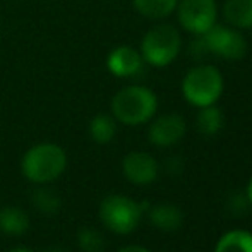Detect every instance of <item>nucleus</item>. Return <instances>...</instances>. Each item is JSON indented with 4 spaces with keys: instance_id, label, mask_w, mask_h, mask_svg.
<instances>
[{
    "instance_id": "24",
    "label": "nucleus",
    "mask_w": 252,
    "mask_h": 252,
    "mask_svg": "<svg viewBox=\"0 0 252 252\" xmlns=\"http://www.w3.org/2000/svg\"><path fill=\"white\" fill-rule=\"evenodd\" d=\"M9 252H34V251L28 249V247H16V249H10Z\"/></svg>"
},
{
    "instance_id": "2",
    "label": "nucleus",
    "mask_w": 252,
    "mask_h": 252,
    "mask_svg": "<svg viewBox=\"0 0 252 252\" xmlns=\"http://www.w3.org/2000/svg\"><path fill=\"white\" fill-rule=\"evenodd\" d=\"M67 155L59 144L41 143L30 148L23 156L21 170L28 180L34 184H50L63 173Z\"/></svg>"
},
{
    "instance_id": "9",
    "label": "nucleus",
    "mask_w": 252,
    "mask_h": 252,
    "mask_svg": "<svg viewBox=\"0 0 252 252\" xmlns=\"http://www.w3.org/2000/svg\"><path fill=\"white\" fill-rule=\"evenodd\" d=\"M122 172L129 182L146 186L158 177V161L143 151H132L122 159Z\"/></svg>"
},
{
    "instance_id": "17",
    "label": "nucleus",
    "mask_w": 252,
    "mask_h": 252,
    "mask_svg": "<svg viewBox=\"0 0 252 252\" xmlns=\"http://www.w3.org/2000/svg\"><path fill=\"white\" fill-rule=\"evenodd\" d=\"M115 134H117L115 119L106 115V113H100V115L93 117V120L90 122V136L94 143L108 144L110 141H113Z\"/></svg>"
},
{
    "instance_id": "15",
    "label": "nucleus",
    "mask_w": 252,
    "mask_h": 252,
    "mask_svg": "<svg viewBox=\"0 0 252 252\" xmlns=\"http://www.w3.org/2000/svg\"><path fill=\"white\" fill-rule=\"evenodd\" d=\"M136 10L148 19H165L177 9L179 0H132Z\"/></svg>"
},
{
    "instance_id": "12",
    "label": "nucleus",
    "mask_w": 252,
    "mask_h": 252,
    "mask_svg": "<svg viewBox=\"0 0 252 252\" xmlns=\"http://www.w3.org/2000/svg\"><path fill=\"white\" fill-rule=\"evenodd\" d=\"M223 16L235 30H252V0H226Z\"/></svg>"
},
{
    "instance_id": "7",
    "label": "nucleus",
    "mask_w": 252,
    "mask_h": 252,
    "mask_svg": "<svg viewBox=\"0 0 252 252\" xmlns=\"http://www.w3.org/2000/svg\"><path fill=\"white\" fill-rule=\"evenodd\" d=\"M177 14L184 30L201 36L216 24L218 7L215 0H179Z\"/></svg>"
},
{
    "instance_id": "3",
    "label": "nucleus",
    "mask_w": 252,
    "mask_h": 252,
    "mask_svg": "<svg viewBox=\"0 0 252 252\" xmlns=\"http://www.w3.org/2000/svg\"><path fill=\"white\" fill-rule=\"evenodd\" d=\"M223 93V76L215 65H197L186 74L182 94L192 106L215 105Z\"/></svg>"
},
{
    "instance_id": "10",
    "label": "nucleus",
    "mask_w": 252,
    "mask_h": 252,
    "mask_svg": "<svg viewBox=\"0 0 252 252\" xmlns=\"http://www.w3.org/2000/svg\"><path fill=\"white\" fill-rule=\"evenodd\" d=\"M106 67H108L110 74L115 77H134L141 74L144 67V59L141 52H137L132 47H117L106 57Z\"/></svg>"
},
{
    "instance_id": "22",
    "label": "nucleus",
    "mask_w": 252,
    "mask_h": 252,
    "mask_svg": "<svg viewBox=\"0 0 252 252\" xmlns=\"http://www.w3.org/2000/svg\"><path fill=\"white\" fill-rule=\"evenodd\" d=\"M119 252H151V251L146 249V247H141V246H126Z\"/></svg>"
},
{
    "instance_id": "19",
    "label": "nucleus",
    "mask_w": 252,
    "mask_h": 252,
    "mask_svg": "<svg viewBox=\"0 0 252 252\" xmlns=\"http://www.w3.org/2000/svg\"><path fill=\"white\" fill-rule=\"evenodd\" d=\"M77 246H79L81 252H103L105 239L98 230L84 226L77 232Z\"/></svg>"
},
{
    "instance_id": "6",
    "label": "nucleus",
    "mask_w": 252,
    "mask_h": 252,
    "mask_svg": "<svg viewBox=\"0 0 252 252\" xmlns=\"http://www.w3.org/2000/svg\"><path fill=\"white\" fill-rule=\"evenodd\" d=\"M201 45L204 52L215 53L225 60H240L247 53V41L239 30L232 26L215 24L209 31L201 34Z\"/></svg>"
},
{
    "instance_id": "1",
    "label": "nucleus",
    "mask_w": 252,
    "mask_h": 252,
    "mask_svg": "<svg viewBox=\"0 0 252 252\" xmlns=\"http://www.w3.org/2000/svg\"><path fill=\"white\" fill-rule=\"evenodd\" d=\"M158 110V98L146 86H126L113 96V119L126 126H141L155 117Z\"/></svg>"
},
{
    "instance_id": "11",
    "label": "nucleus",
    "mask_w": 252,
    "mask_h": 252,
    "mask_svg": "<svg viewBox=\"0 0 252 252\" xmlns=\"http://www.w3.org/2000/svg\"><path fill=\"white\" fill-rule=\"evenodd\" d=\"M150 221L153 226H156L158 230L163 232H175L180 228L184 221V213L180 211V208L173 204H156L150 208Z\"/></svg>"
},
{
    "instance_id": "20",
    "label": "nucleus",
    "mask_w": 252,
    "mask_h": 252,
    "mask_svg": "<svg viewBox=\"0 0 252 252\" xmlns=\"http://www.w3.org/2000/svg\"><path fill=\"white\" fill-rule=\"evenodd\" d=\"M249 199H247L246 194H233V196L228 197V202H226V208L232 213L233 216H244L247 211H249Z\"/></svg>"
},
{
    "instance_id": "18",
    "label": "nucleus",
    "mask_w": 252,
    "mask_h": 252,
    "mask_svg": "<svg viewBox=\"0 0 252 252\" xmlns=\"http://www.w3.org/2000/svg\"><path fill=\"white\" fill-rule=\"evenodd\" d=\"M31 201H33V206L38 211L47 216L57 215V213L60 211V206H62L60 196L55 190L48 189V187H38V189L31 194Z\"/></svg>"
},
{
    "instance_id": "16",
    "label": "nucleus",
    "mask_w": 252,
    "mask_h": 252,
    "mask_svg": "<svg viewBox=\"0 0 252 252\" xmlns=\"http://www.w3.org/2000/svg\"><path fill=\"white\" fill-rule=\"evenodd\" d=\"M196 126L202 136H215V134H218L223 127L221 110L215 105L202 106L196 117Z\"/></svg>"
},
{
    "instance_id": "14",
    "label": "nucleus",
    "mask_w": 252,
    "mask_h": 252,
    "mask_svg": "<svg viewBox=\"0 0 252 252\" xmlns=\"http://www.w3.org/2000/svg\"><path fill=\"white\" fill-rule=\"evenodd\" d=\"M215 252H252V233L246 230H232L216 242Z\"/></svg>"
},
{
    "instance_id": "5",
    "label": "nucleus",
    "mask_w": 252,
    "mask_h": 252,
    "mask_svg": "<svg viewBox=\"0 0 252 252\" xmlns=\"http://www.w3.org/2000/svg\"><path fill=\"white\" fill-rule=\"evenodd\" d=\"M143 209L141 204L122 194L106 196L100 204V220L108 230L119 235L134 232L139 225Z\"/></svg>"
},
{
    "instance_id": "21",
    "label": "nucleus",
    "mask_w": 252,
    "mask_h": 252,
    "mask_svg": "<svg viewBox=\"0 0 252 252\" xmlns=\"http://www.w3.org/2000/svg\"><path fill=\"white\" fill-rule=\"evenodd\" d=\"M166 170H168V173H172V175H177V173H180V170H182V163H180V158H170L168 163H166Z\"/></svg>"
},
{
    "instance_id": "25",
    "label": "nucleus",
    "mask_w": 252,
    "mask_h": 252,
    "mask_svg": "<svg viewBox=\"0 0 252 252\" xmlns=\"http://www.w3.org/2000/svg\"><path fill=\"white\" fill-rule=\"evenodd\" d=\"M47 252H67L65 249H60V247H53V249H48Z\"/></svg>"
},
{
    "instance_id": "8",
    "label": "nucleus",
    "mask_w": 252,
    "mask_h": 252,
    "mask_svg": "<svg viewBox=\"0 0 252 252\" xmlns=\"http://www.w3.org/2000/svg\"><path fill=\"white\" fill-rule=\"evenodd\" d=\"M186 120L179 113H166V115L158 117L153 120L148 130L151 144L158 148H168L177 144L184 136H186Z\"/></svg>"
},
{
    "instance_id": "23",
    "label": "nucleus",
    "mask_w": 252,
    "mask_h": 252,
    "mask_svg": "<svg viewBox=\"0 0 252 252\" xmlns=\"http://www.w3.org/2000/svg\"><path fill=\"white\" fill-rule=\"evenodd\" d=\"M246 196H247V199H249V202H251V204H252V177H251L249 184H247V190H246Z\"/></svg>"
},
{
    "instance_id": "4",
    "label": "nucleus",
    "mask_w": 252,
    "mask_h": 252,
    "mask_svg": "<svg viewBox=\"0 0 252 252\" xmlns=\"http://www.w3.org/2000/svg\"><path fill=\"white\" fill-rule=\"evenodd\" d=\"M182 38L172 24H158L144 34L141 41V55L153 67H166L179 57Z\"/></svg>"
},
{
    "instance_id": "13",
    "label": "nucleus",
    "mask_w": 252,
    "mask_h": 252,
    "mask_svg": "<svg viewBox=\"0 0 252 252\" xmlns=\"http://www.w3.org/2000/svg\"><path fill=\"white\" fill-rule=\"evenodd\" d=\"M30 228V216L17 206H5L0 209V232L7 235H24Z\"/></svg>"
}]
</instances>
